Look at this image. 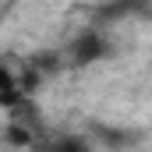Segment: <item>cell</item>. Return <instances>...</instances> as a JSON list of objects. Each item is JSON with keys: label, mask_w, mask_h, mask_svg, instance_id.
<instances>
[{"label": "cell", "mask_w": 152, "mask_h": 152, "mask_svg": "<svg viewBox=\"0 0 152 152\" xmlns=\"http://www.w3.org/2000/svg\"><path fill=\"white\" fill-rule=\"evenodd\" d=\"M106 53H110L106 39L99 36V32H85V36H78L75 46H71V64H75V67H92V64L103 60Z\"/></svg>", "instance_id": "cell-1"}, {"label": "cell", "mask_w": 152, "mask_h": 152, "mask_svg": "<svg viewBox=\"0 0 152 152\" xmlns=\"http://www.w3.org/2000/svg\"><path fill=\"white\" fill-rule=\"evenodd\" d=\"M25 103V85L18 81V75L11 67L0 64V110H14Z\"/></svg>", "instance_id": "cell-2"}, {"label": "cell", "mask_w": 152, "mask_h": 152, "mask_svg": "<svg viewBox=\"0 0 152 152\" xmlns=\"http://www.w3.org/2000/svg\"><path fill=\"white\" fill-rule=\"evenodd\" d=\"M28 152H92V149H88V142L78 138V134H50V138H42V142H32Z\"/></svg>", "instance_id": "cell-3"}]
</instances>
